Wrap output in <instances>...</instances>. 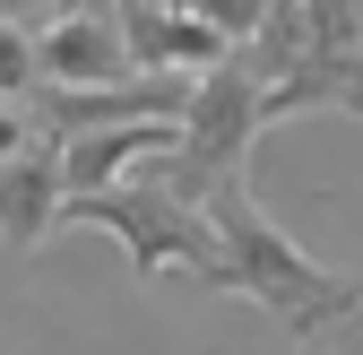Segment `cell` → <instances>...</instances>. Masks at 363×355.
I'll list each match as a JSON object with an SVG mask.
<instances>
[{
    "instance_id": "obj_1",
    "label": "cell",
    "mask_w": 363,
    "mask_h": 355,
    "mask_svg": "<svg viewBox=\"0 0 363 355\" xmlns=\"http://www.w3.org/2000/svg\"><path fill=\"white\" fill-rule=\"evenodd\" d=\"M199 208H208V226H216V260H225L216 286L225 295L259 303V312L277 321V329H294L311 355H363V286L337 278V269H320L294 234L268 226L259 200H251V182H225Z\"/></svg>"
},
{
    "instance_id": "obj_2",
    "label": "cell",
    "mask_w": 363,
    "mask_h": 355,
    "mask_svg": "<svg viewBox=\"0 0 363 355\" xmlns=\"http://www.w3.org/2000/svg\"><path fill=\"white\" fill-rule=\"evenodd\" d=\"M61 226H104L121 251H130V278L156 286V269H191V278H225V260H216V226H208V208H191L182 191L156 182V165H139L130 182L113 191H86L61 208Z\"/></svg>"
},
{
    "instance_id": "obj_3",
    "label": "cell",
    "mask_w": 363,
    "mask_h": 355,
    "mask_svg": "<svg viewBox=\"0 0 363 355\" xmlns=\"http://www.w3.org/2000/svg\"><path fill=\"white\" fill-rule=\"evenodd\" d=\"M268 130L259 113V78L242 61H216L191 78V104H182V130H173V156H156V182L182 191V200H208L225 182H242V165H251V139Z\"/></svg>"
},
{
    "instance_id": "obj_4",
    "label": "cell",
    "mask_w": 363,
    "mask_h": 355,
    "mask_svg": "<svg viewBox=\"0 0 363 355\" xmlns=\"http://www.w3.org/2000/svg\"><path fill=\"white\" fill-rule=\"evenodd\" d=\"M121 0H61L52 26H35V87H130Z\"/></svg>"
},
{
    "instance_id": "obj_5",
    "label": "cell",
    "mask_w": 363,
    "mask_h": 355,
    "mask_svg": "<svg viewBox=\"0 0 363 355\" xmlns=\"http://www.w3.org/2000/svg\"><path fill=\"white\" fill-rule=\"evenodd\" d=\"M61 139L52 130H35V139L0 165V243L9 251H35V243H52L61 234Z\"/></svg>"
},
{
    "instance_id": "obj_6",
    "label": "cell",
    "mask_w": 363,
    "mask_h": 355,
    "mask_svg": "<svg viewBox=\"0 0 363 355\" xmlns=\"http://www.w3.org/2000/svg\"><path fill=\"white\" fill-rule=\"evenodd\" d=\"M121 43H130L139 78H199L216 61H234L191 9H164V0H121Z\"/></svg>"
},
{
    "instance_id": "obj_7",
    "label": "cell",
    "mask_w": 363,
    "mask_h": 355,
    "mask_svg": "<svg viewBox=\"0 0 363 355\" xmlns=\"http://www.w3.org/2000/svg\"><path fill=\"white\" fill-rule=\"evenodd\" d=\"M173 130H182V121H113V130H86V139H61V191L86 200V191L130 182L139 165L173 156ZM69 200H61V208H69Z\"/></svg>"
},
{
    "instance_id": "obj_8",
    "label": "cell",
    "mask_w": 363,
    "mask_h": 355,
    "mask_svg": "<svg viewBox=\"0 0 363 355\" xmlns=\"http://www.w3.org/2000/svg\"><path fill=\"white\" fill-rule=\"evenodd\" d=\"M259 113L268 121H294V113H363V61L294 53L277 78H259Z\"/></svg>"
},
{
    "instance_id": "obj_9",
    "label": "cell",
    "mask_w": 363,
    "mask_h": 355,
    "mask_svg": "<svg viewBox=\"0 0 363 355\" xmlns=\"http://www.w3.org/2000/svg\"><path fill=\"white\" fill-rule=\"evenodd\" d=\"M303 53L363 61V0H303Z\"/></svg>"
},
{
    "instance_id": "obj_10",
    "label": "cell",
    "mask_w": 363,
    "mask_h": 355,
    "mask_svg": "<svg viewBox=\"0 0 363 355\" xmlns=\"http://www.w3.org/2000/svg\"><path fill=\"white\" fill-rule=\"evenodd\" d=\"M182 9H191L216 43H225V53H251V43H259V26H268V0H182Z\"/></svg>"
},
{
    "instance_id": "obj_11",
    "label": "cell",
    "mask_w": 363,
    "mask_h": 355,
    "mask_svg": "<svg viewBox=\"0 0 363 355\" xmlns=\"http://www.w3.org/2000/svg\"><path fill=\"white\" fill-rule=\"evenodd\" d=\"M0 96H9V104L35 96V35L9 26V18H0Z\"/></svg>"
},
{
    "instance_id": "obj_12",
    "label": "cell",
    "mask_w": 363,
    "mask_h": 355,
    "mask_svg": "<svg viewBox=\"0 0 363 355\" xmlns=\"http://www.w3.org/2000/svg\"><path fill=\"white\" fill-rule=\"evenodd\" d=\"M26 139H35V113H26V104H9V96H0V165H9V156H18Z\"/></svg>"
},
{
    "instance_id": "obj_13",
    "label": "cell",
    "mask_w": 363,
    "mask_h": 355,
    "mask_svg": "<svg viewBox=\"0 0 363 355\" xmlns=\"http://www.w3.org/2000/svg\"><path fill=\"white\" fill-rule=\"evenodd\" d=\"M0 18L35 35V26H52V18H61V0H0Z\"/></svg>"
},
{
    "instance_id": "obj_14",
    "label": "cell",
    "mask_w": 363,
    "mask_h": 355,
    "mask_svg": "<svg viewBox=\"0 0 363 355\" xmlns=\"http://www.w3.org/2000/svg\"><path fill=\"white\" fill-rule=\"evenodd\" d=\"M164 9H182V0H164Z\"/></svg>"
}]
</instances>
